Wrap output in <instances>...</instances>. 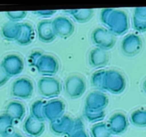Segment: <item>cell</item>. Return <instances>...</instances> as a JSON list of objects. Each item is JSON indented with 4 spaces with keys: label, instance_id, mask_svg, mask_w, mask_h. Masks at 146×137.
Here are the masks:
<instances>
[{
    "label": "cell",
    "instance_id": "d4e9b609",
    "mask_svg": "<svg viewBox=\"0 0 146 137\" xmlns=\"http://www.w3.org/2000/svg\"><path fill=\"white\" fill-rule=\"evenodd\" d=\"M45 104L46 103L41 100H38L33 103L30 108V112H31L30 116L38 121H45V117L44 115V106Z\"/></svg>",
    "mask_w": 146,
    "mask_h": 137
},
{
    "label": "cell",
    "instance_id": "9c48e42d",
    "mask_svg": "<svg viewBox=\"0 0 146 137\" xmlns=\"http://www.w3.org/2000/svg\"><path fill=\"white\" fill-rule=\"evenodd\" d=\"M143 49V40L135 34H130L125 37L121 42V51L128 57L138 55Z\"/></svg>",
    "mask_w": 146,
    "mask_h": 137
},
{
    "label": "cell",
    "instance_id": "3957f363",
    "mask_svg": "<svg viewBox=\"0 0 146 137\" xmlns=\"http://www.w3.org/2000/svg\"><path fill=\"white\" fill-rule=\"evenodd\" d=\"M105 91L113 94H120L126 88V80L120 71L115 69L106 71L105 76Z\"/></svg>",
    "mask_w": 146,
    "mask_h": 137
},
{
    "label": "cell",
    "instance_id": "ac0fdd59",
    "mask_svg": "<svg viewBox=\"0 0 146 137\" xmlns=\"http://www.w3.org/2000/svg\"><path fill=\"white\" fill-rule=\"evenodd\" d=\"M4 114H7L14 121H21L26 114V108L19 101H11L6 106Z\"/></svg>",
    "mask_w": 146,
    "mask_h": 137
},
{
    "label": "cell",
    "instance_id": "cb8c5ba5",
    "mask_svg": "<svg viewBox=\"0 0 146 137\" xmlns=\"http://www.w3.org/2000/svg\"><path fill=\"white\" fill-rule=\"evenodd\" d=\"M14 120L7 114H0V136H5L11 134L14 126Z\"/></svg>",
    "mask_w": 146,
    "mask_h": 137
},
{
    "label": "cell",
    "instance_id": "8992f818",
    "mask_svg": "<svg viewBox=\"0 0 146 137\" xmlns=\"http://www.w3.org/2000/svg\"><path fill=\"white\" fill-rule=\"evenodd\" d=\"M38 93L43 97L51 98L57 97L61 91V85L58 79L53 77L45 76L40 78L37 82Z\"/></svg>",
    "mask_w": 146,
    "mask_h": 137
},
{
    "label": "cell",
    "instance_id": "9a60e30c",
    "mask_svg": "<svg viewBox=\"0 0 146 137\" xmlns=\"http://www.w3.org/2000/svg\"><path fill=\"white\" fill-rule=\"evenodd\" d=\"M36 32L38 39L41 42L46 44L54 41L56 37L53 28L52 21L48 19L42 20L38 23L36 27Z\"/></svg>",
    "mask_w": 146,
    "mask_h": 137
},
{
    "label": "cell",
    "instance_id": "4dcf8cb0",
    "mask_svg": "<svg viewBox=\"0 0 146 137\" xmlns=\"http://www.w3.org/2000/svg\"><path fill=\"white\" fill-rule=\"evenodd\" d=\"M9 78L10 77L6 73V71H4V68L1 67V64H0V87L4 86L9 81Z\"/></svg>",
    "mask_w": 146,
    "mask_h": 137
},
{
    "label": "cell",
    "instance_id": "5bb4252c",
    "mask_svg": "<svg viewBox=\"0 0 146 137\" xmlns=\"http://www.w3.org/2000/svg\"><path fill=\"white\" fill-rule=\"evenodd\" d=\"M107 125L111 134L113 135H121L125 133L128 128V118L123 113H115L110 117Z\"/></svg>",
    "mask_w": 146,
    "mask_h": 137
},
{
    "label": "cell",
    "instance_id": "d6a6232c",
    "mask_svg": "<svg viewBox=\"0 0 146 137\" xmlns=\"http://www.w3.org/2000/svg\"><path fill=\"white\" fill-rule=\"evenodd\" d=\"M68 137H89V136H88V134L86 132L85 130L82 129V130H80V131H76V132L73 134L72 135H71Z\"/></svg>",
    "mask_w": 146,
    "mask_h": 137
},
{
    "label": "cell",
    "instance_id": "e0dca14e",
    "mask_svg": "<svg viewBox=\"0 0 146 137\" xmlns=\"http://www.w3.org/2000/svg\"><path fill=\"white\" fill-rule=\"evenodd\" d=\"M88 61L90 65L94 68H103L106 67L109 61V56L106 51L96 47L90 51Z\"/></svg>",
    "mask_w": 146,
    "mask_h": 137
},
{
    "label": "cell",
    "instance_id": "44dd1931",
    "mask_svg": "<svg viewBox=\"0 0 146 137\" xmlns=\"http://www.w3.org/2000/svg\"><path fill=\"white\" fill-rule=\"evenodd\" d=\"M77 22L86 23L90 21L94 16V11L93 9H72L66 11Z\"/></svg>",
    "mask_w": 146,
    "mask_h": 137
},
{
    "label": "cell",
    "instance_id": "ba28073f",
    "mask_svg": "<svg viewBox=\"0 0 146 137\" xmlns=\"http://www.w3.org/2000/svg\"><path fill=\"white\" fill-rule=\"evenodd\" d=\"M1 65L9 77L19 75L24 68L22 58L15 54H8L4 57Z\"/></svg>",
    "mask_w": 146,
    "mask_h": 137
},
{
    "label": "cell",
    "instance_id": "4fadbf2b",
    "mask_svg": "<svg viewBox=\"0 0 146 137\" xmlns=\"http://www.w3.org/2000/svg\"><path fill=\"white\" fill-rule=\"evenodd\" d=\"M74 119L69 116L64 115L59 119L50 124L51 132L58 136L67 135L70 136L73 132Z\"/></svg>",
    "mask_w": 146,
    "mask_h": 137
},
{
    "label": "cell",
    "instance_id": "603a6c76",
    "mask_svg": "<svg viewBox=\"0 0 146 137\" xmlns=\"http://www.w3.org/2000/svg\"><path fill=\"white\" fill-rule=\"evenodd\" d=\"M91 137H111V132L107 124L99 122L94 124L91 128Z\"/></svg>",
    "mask_w": 146,
    "mask_h": 137
},
{
    "label": "cell",
    "instance_id": "836d02e7",
    "mask_svg": "<svg viewBox=\"0 0 146 137\" xmlns=\"http://www.w3.org/2000/svg\"><path fill=\"white\" fill-rule=\"evenodd\" d=\"M3 137H23V136L21 135V134H19V133L17 132H11V134H8V135Z\"/></svg>",
    "mask_w": 146,
    "mask_h": 137
},
{
    "label": "cell",
    "instance_id": "5b68a950",
    "mask_svg": "<svg viewBox=\"0 0 146 137\" xmlns=\"http://www.w3.org/2000/svg\"><path fill=\"white\" fill-rule=\"evenodd\" d=\"M91 40L97 48L105 51L110 50L116 43L115 36L107 29L98 27L95 29L91 34Z\"/></svg>",
    "mask_w": 146,
    "mask_h": 137
},
{
    "label": "cell",
    "instance_id": "484cf974",
    "mask_svg": "<svg viewBox=\"0 0 146 137\" xmlns=\"http://www.w3.org/2000/svg\"><path fill=\"white\" fill-rule=\"evenodd\" d=\"M106 72V71L99 70L92 74L91 78V82L94 88L101 90V91H105L104 83H105Z\"/></svg>",
    "mask_w": 146,
    "mask_h": 137
},
{
    "label": "cell",
    "instance_id": "7c38bea8",
    "mask_svg": "<svg viewBox=\"0 0 146 137\" xmlns=\"http://www.w3.org/2000/svg\"><path fill=\"white\" fill-rule=\"evenodd\" d=\"M53 28L56 37L67 39L74 32L75 27L70 19L64 17H58L52 21Z\"/></svg>",
    "mask_w": 146,
    "mask_h": 137
},
{
    "label": "cell",
    "instance_id": "e575fe53",
    "mask_svg": "<svg viewBox=\"0 0 146 137\" xmlns=\"http://www.w3.org/2000/svg\"><path fill=\"white\" fill-rule=\"evenodd\" d=\"M143 88L144 91H145V94H146V79L144 81L143 84Z\"/></svg>",
    "mask_w": 146,
    "mask_h": 137
},
{
    "label": "cell",
    "instance_id": "8fae6325",
    "mask_svg": "<svg viewBox=\"0 0 146 137\" xmlns=\"http://www.w3.org/2000/svg\"><path fill=\"white\" fill-rule=\"evenodd\" d=\"M66 106L64 101L59 99H53L46 103L44 106L45 120L52 123L64 116Z\"/></svg>",
    "mask_w": 146,
    "mask_h": 137
},
{
    "label": "cell",
    "instance_id": "6da1fadb",
    "mask_svg": "<svg viewBox=\"0 0 146 137\" xmlns=\"http://www.w3.org/2000/svg\"><path fill=\"white\" fill-rule=\"evenodd\" d=\"M102 24L115 36L125 34L129 29V20L125 12L113 9H105L101 11Z\"/></svg>",
    "mask_w": 146,
    "mask_h": 137
},
{
    "label": "cell",
    "instance_id": "7402d4cb",
    "mask_svg": "<svg viewBox=\"0 0 146 137\" xmlns=\"http://www.w3.org/2000/svg\"><path fill=\"white\" fill-rule=\"evenodd\" d=\"M130 121L135 126L145 128L146 127V109L138 108L134 111L131 114Z\"/></svg>",
    "mask_w": 146,
    "mask_h": 137
},
{
    "label": "cell",
    "instance_id": "1f68e13d",
    "mask_svg": "<svg viewBox=\"0 0 146 137\" xmlns=\"http://www.w3.org/2000/svg\"><path fill=\"white\" fill-rule=\"evenodd\" d=\"M56 11H53V10H48V11H33V13L36 15L39 16V17H51V16L54 15Z\"/></svg>",
    "mask_w": 146,
    "mask_h": 137
},
{
    "label": "cell",
    "instance_id": "30bf717a",
    "mask_svg": "<svg viewBox=\"0 0 146 137\" xmlns=\"http://www.w3.org/2000/svg\"><path fill=\"white\" fill-rule=\"evenodd\" d=\"M108 98L102 91H93L86 96L85 109L91 111H104L108 105Z\"/></svg>",
    "mask_w": 146,
    "mask_h": 137
},
{
    "label": "cell",
    "instance_id": "d6986e66",
    "mask_svg": "<svg viewBox=\"0 0 146 137\" xmlns=\"http://www.w3.org/2000/svg\"><path fill=\"white\" fill-rule=\"evenodd\" d=\"M21 33V24L15 22L6 23L1 27V36L8 41H17Z\"/></svg>",
    "mask_w": 146,
    "mask_h": 137
},
{
    "label": "cell",
    "instance_id": "4316f807",
    "mask_svg": "<svg viewBox=\"0 0 146 137\" xmlns=\"http://www.w3.org/2000/svg\"><path fill=\"white\" fill-rule=\"evenodd\" d=\"M84 116L90 123H96L102 121L106 116L105 111H91L84 108Z\"/></svg>",
    "mask_w": 146,
    "mask_h": 137
},
{
    "label": "cell",
    "instance_id": "52a82bcc",
    "mask_svg": "<svg viewBox=\"0 0 146 137\" xmlns=\"http://www.w3.org/2000/svg\"><path fill=\"white\" fill-rule=\"evenodd\" d=\"M34 92V85L29 78H20L13 82L11 88V94L17 99H29Z\"/></svg>",
    "mask_w": 146,
    "mask_h": 137
},
{
    "label": "cell",
    "instance_id": "f546056e",
    "mask_svg": "<svg viewBox=\"0 0 146 137\" xmlns=\"http://www.w3.org/2000/svg\"><path fill=\"white\" fill-rule=\"evenodd\" d=\"M133 17L146 21V8H136L134 10Z\"/></svg>",
    "mask_w": 146,
    "mask_h": 137
},
{
    "label": "cell",
    "instance_id": "83f0119b",
    "mask_svg": "<svg viewBox=\"0 0 146 137\" xmlns=\"http://www.w3.org/2000/svg\"><path fill=\"white\" fill-rule=\"evenodd\" d=\"M6 15L11 22H17L24 19L27 15V11H9L6 13Z\"/></svg>",
    "mask_w": 146,
    "mask_h": 137
},
{
    "label": "cell",
    "instance_id": "2e32d148",
    "mask_svg": "<svg viewBox=\"0 0 146 137\" xmlns=\"http://www.w3.org/2000/svg\"><path fill=\"white\" fill-rule=\"evenodd\" d=\"M23 129L29 136L38 137L44 133L45 124L44 121H38L29 116L24 121Z\"/></svg>",
    "mask_w": 146,
    "mask_h": 137
},
{
    "label": "cell",
    "instance_id": "7a4b0ae2",
    "mask_svg": "<svg viewBox=\"0 0 146 137\" xmlns=\"http://www.w3.org/2000/svg\"><path fill=\"white\" fill-rule=\"evenodd\" d=\"M29 63L41 75L54 76L59 69V63L55 57L34 51L29 56Z\"/></svg>",
    "mask_w": 146,
    "mask_h": 137
},
{
    "label": "cell",
    "instance_id": "f1b7e54d",
    "mask_svg": "<svg viewBox=\"0 0 146 137\" xmlns=\"http://www.w3.org/2000/svg\"><path fill=\"white\" fill-rule=\"evenodd\" d=\"M133 27L135 30L140 33H143L146 31V21L139 19L133 16Z\"/></svg>",
    "mask_w": 146,
    "mask_h": 137
},
{
    "label": "cell",
    "instance_id": "ffe728a7",
    "mask_svg": "<svg viewBox=\"0 0 146 137\" xmlns=\"http://www.w3.org/2000/svg\"><path fill=\"white\" fill-rule=\"evenodd\" d=\"M35 32L32 26L28 23H21V33L17 43L21 46L29 45L34 39Z\"/></svg>",
    "mask_w": 146,
    "mask_h": 137
},
{
    "label": "cell",
    "instance_id": "277c9868",
    "mask_svg": "<svg viewBox=\"0 0 146 137\" xmlns=\"http://www.w3.org/2000/svg\"><path fill=\"white\" fill-rule=\"evenodd\" d=\"M64 89L69 98L71 99H76L84 95L86 90V84L81 76L73 74L65 80Z\"/></svg>",
    "mask_w": 146,
    "mask_h": 137
}]
</instances>
